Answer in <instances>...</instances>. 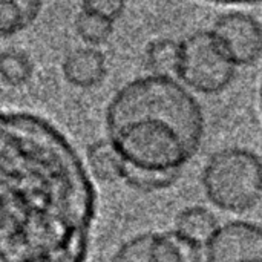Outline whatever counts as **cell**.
Segmentation results:
<instances>
[{"label": "cell", "mask_w": 262, "mask_h": 262, "mask_svg": "<svg viewBox=\"0 0 262 262\" xmlns=\"http://www.w3.org/2000/svg\"><path fill=\"white\" fill-rule=\"evenodd\" d=\"M75 31L84 43L95 48L109 40L114 32V23L91 11L80 9L75 17Z\"/></svg>", "instance_id": "5bb4252c"}, {"label": "cell", "mask_w": 262, "mask_h": 262, "mask_svg": "<svg viewBox=\"0 0 262 262\" xmlns=\"http://www.w3.org/2000/svg\"><path fill=\"white\" fill-rule=\"evenodd\" d=\"M32 60L18 49H6L0 55V75L9 86H23L32 77Z\"/></svg>", "instance_id": "4fadbf2b"}, {"label": "cell", "mask_w": 262, "mask_h": 262, "mask_svg": "<svg viewBox=\"0 0 262 262\" xmlns=\"http://www.w3.org/2000/svg\"><path fill=\"white\" fill-rule=\"evenodd\" d=\"M107 74L104 54L92 46L71 51L63 61V75L68 83L80 89L98 86Z\"/></svg>", "instance_id": "8992f818"}, {"label": "cell", "mask_w": 262, "mask_h": 262, "mask_svg": "<svg viewBox=\"0 0 262 262\" xmlns=\"http://www.w3.org/2000/svg\"><path fill=\"white\" fill-rule=\"evenodd\" d=\"M207 200L221 210L244 213L262 200V160L246 147L221 149L203 170Z\"/></svg>", "instance_id": "7a4b0ae2"}, {"label": "cell", "mask_w": 262, "mask_h": 262, "mask_svg": "<svg viewBox=\"0 0 262 262\" xmlns=\"http://www.w3.org/2000/svg\"><path fill=\"white\" fill-rule=\"evenodd\" d=\"M180 177H181V170L163 172V170H150V169H141L126 164L123 181L132 189L140 192H158L173 186L180 180Z\"/></svg>", "instance_id": "7c38bea8"}, {"label": "cell", "mask_w": 262, "mask_h": 262, "mask_svg": "<svg viewBox=\"0 0 262 262\" xmlns=\"http://www.w3.org/2000/svg\"><path fill=\"white\" fill-rule=\"evenodd\" d=\"M81 9L91 11V12L115 23L123 15L126 5L118 0H91V2H83Z\"/></svg>", "instance_id": "2e32d148"}, {"label": "cell", "mask_w": 262, "mask_h": 262, "mask_svg": "<svg viewBox=\"0 0 262 262\" xmlns=\"http://www.w3.org/2000/svg\"><path fill=\"white\" fill-rule=\"evenodd\" d=\"M152 238L154 233H141L127 239L118 247L112 262H152Z\"/></svg>", "instance_id": "9a60e30c"}, {"label": "cell", "mask_w": 262, "mask_h": 262, "mask_svg": "<svg viewBox=\"0 0 262 262\" xmlns=\"http://www.w3.org/2000/svg\"><path fill=\"white\" fill-rule=\"evenodd\" d=\"M203 252L175 230L154 233L150 246L152 262H203Z\"/></svg>", "instance_id": "30bf717a"}, {"label": "cell", "mask_w": 262, "mask_h": 262, "mask_svg": "<svg viewBox=\"0 0 262 262\" xmlns=\"http://www.w3.org/2000/svg\"><path fill=\"white\" fill-rule=\"evenodd\" d=\"M236 68L250 66L262 57L261 21L244 11H227L210 28Z\"/></svg>", "instance_id": "277c9868"}, {"label": "cell", "mask_w": 262, "mask_h": 262, "mask_svg": "<svg viewBox=\"0 0 262 262\" xmlns=\"http://www.w3.org/2000/svg\"><path fill=\"white\" fill-rule=\"evenodd\" d=\"M181 63V40L160 37L152 40L144 49V64L149 75L175 78Z\"/></svg>", "instance_id": "ba28073f"}, {"label": "cell", "mask_w": 262, "mask_h": 262, "mask_svg": "<svg viewBox=\"0 0 262 262\" xmlns=\"http://www.w3.org/2000/svg\"><path fill=\"white\" fill-rule=\"evenodd\" d=\"M86 155L89 169L98 181L107 184L123 181L126 161L109 138L89 144Z\"/></svg>", "instance_id": "9c48e42d"}, {"label": "cell", "mask_w": 262, "mask_h": 262, "mask_svg": "<svg viewBox=\"0 0 262 262\" xmlns=\"http://www.w3.org/2000/svg\"><path fill=\"white\" fill-rule=\"evenodd\" d=\"M204 255L207 262H262V229L241 220L221 224Z\"/></svg>", "instance_id": "5b68a950"}, {"label": "cell", "mask_w": 262, "mask_h": 262, "mask_svg": "<svg viewBox=\"0 0 262 262\" xmlns=\"http://www.w3.org/2000/svg\"><path fill=\"white\" fill-rule=\"evenodd\" d=\"M106 126L126 164L172 172L183 170L200 150L204 114L175 78L146 75L114 95Z\"/></svg>", "instance_id": "6da1fadb"}, {"label": "cell", "mask_w": 262, "mask_h": 262, "mask_svg": "<svg viewBox=\"0 0 262 262\" xmlns=\"http://www.w3.org/2000/svg\"><path fill=\"white\" fill-rule=\"evenodd\" d=\"M40 2H2L0 3V34L14 35L28 28L40 14Z\"/></svg>", "instance_id": "8fae6325"}, {"label": "cell", "mask_w": 262, "mask_h": 262, "mask_svg": "<svg viewBox=\"0 0 262 262\" xmlns=\"http://www.w3.org/2000/svg\"><path fill=\"white\" fill-rule=\"evenodd\" d=\"M236 66L210 29H201L181 40L178 78L204 95L220 94L230 86Z\"/></svg>", "instance_id": "3957f363"}, {"label": "cell", "mask_w": 262, "mask_h": 262, "mask_svg": "<svg viewBox=\"0 0 262 262\" xmlns=\"http://www.w3.org/2000/svg\"><path fill=\"white\" fill-rule=\"evenodd\" d=\"M220 227L221 224L210 209L204 206H190L177 215L173 230L184 239L206 250Z\"/></svg>", "instance_id": "52a82bcc"}]
</instances>
